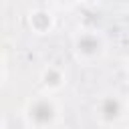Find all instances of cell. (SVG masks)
<instances>
[{"label": "cell", "instance_id": "6da1fadb", "mask_svg": "<svg viewBox=\"0 0 129 129\" xmlns=\"http://www.w3.org/2000/svg\"><path fill=\"white\" fill-rule=\"evenodd\" d=\"M32 117H34L38 123H46V121H50V117H52V107H50L48 103H36V105L32 107Z\"/></svg>", "mask_w": 129, "mask_h": 129}, {"label": "cell", "instance_id": "7a4b0ae2", "mask_svg": "<svg viewBox=\"0 0 129 129\" xmlns=\"http://www.w3.org/2000/svg\"><path fill=\"white\" fill-rule=\"evenodd\" d=\"M103 113H105L107 119H113V117L119 113V103H117L115 99H107V101L103 103Z\"/></svg>", "mask_w": 129, "mask_h": 129}, {"label": "cell", "instance_id": "3957f363", "mask_svg": "<svg viewBox=\"0 0 129 129\" xmlns=\"http://www.w3.org/2000/svg\"><path fill=\"white\" fill-rule=\"evenodd\" d=\"M97 46H99V42H97L93 36H83V38L79 40V48L85 50V52H93V50H97Z\"/></svg>", "mask_w": 129, "mask_h": 129}, {"label": "cell", "instance_id": "277c9868", "mask_svg": "<svg viewBox=\"0 0 129 129\" xmlns=\"http://www.w3.org/2000/svg\"><path fill=\"white\" fill-rule=\"evenodd\" d=\"M34 22H36L38 26H46V24H48V18H46L44 14H36V16H34Z\"/></svg>", "mask_w": 129, "mask_h": 129}, {"label": "cell", "instance_id": "5b68a950", "mask_svg": "<svg viewBox=\"0 0 129 129\" xmlns=\"http://www.w3.org/2000/svg\"><path fill=\"white\" fill-rule=\"evenodd\" d=\"M56 79H58L56 73H46V81H48V83H56Z\"/></svg>", "mask_w": 129, "mask_h": 129}]
</instances>
